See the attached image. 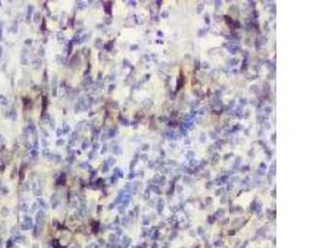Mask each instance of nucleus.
<instances>
[{
  "instance_id": "1",
  "label": "nucleus",
  "mask_w": 331,
  "mask_h": 248,
  "mask_svg": "<svg viewBox=\"0 0 331 248\" xmlns=\"http://www.w3.org/2000/svg\"><path fill=\"white\" fill-rule=\"evenodd\" d=\"M21 228H22V230H30V228H32V221H31V218L26 217L25 221H24V223L21 225Z\"/></svg>"
},
{
  "instance_id": "2",
  "label": "nucleus",
  "mask_w": 331,
  "mask_h": 248,
  "mask_svg": "<svg viewBox=\"0 0 331 248\" xmlns=\"http://www.w3.org/2000/svg\"><path fill=\"white\" fill-rule=\"evenodd\" d=\"M0 55H1V47H0Z\"/></svg>"
}]
</instances>
